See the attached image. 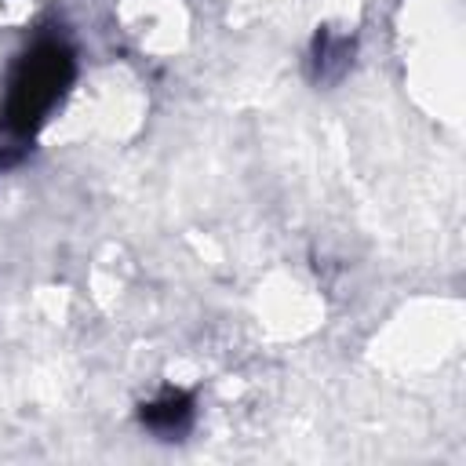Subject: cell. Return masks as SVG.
<instances>
[{"mask_svg":"<svg viewBox=\"0 0 466 466\" xmlns=\"http://www.w3.org/2000/svg\"><path fill=\"white\" fill-rule=\"evenodd\" d=\"M58 51H47V55H36L29 58V73L25 80L18 84V98H22V124H29V113H40L51 98H55V87H58Z\"/></svg>","mask_w":466,"mask_h":466,"instance_id":"cell-1","label":"cell"}]
</instances>
